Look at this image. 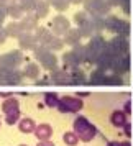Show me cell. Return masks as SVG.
Here are the masks:
<instances>
[{"instance_id":"1","label":"cell","mask_w":133,"mask_h":146,"mask_svg":"<svg viewBox=\"0 0 133 146\" xmlns=\"http://www.w3.org/2000/svg\"><path fill=\"white\" fill-rule=\"evenodd\" d=\"M104 27H105V30L115 33L117 36H123V38L130 36V21L122 20L118 17H113V15L105 17L104 18Z\"/></svg>"},{"instance_id":"2","label":"cell","mask_w":133,"mask_h":146,"mask_svg":"<svg viewBox=\"0 0 133 146\" xmlns=\"http://www.w3.org/2000/svg\"><path fill=\"white\" fill-rule=\"evenodd\" d=\"M74 133L77 135V138H80V141H90L97 135V128L86 117H77L74 120Z\"/></svg>"},{"instance_id":"3","label":"cell","mask_w":133,"mask_h":146,"mask_svg":"<svg viewBox=\"0 0 133 146\" xmlns=\"http://www.w3.org/2000/svg\"><path fill=\"white\" fill-rule=\"evenodd\" d=\"M33 51H35V58L40 61V64L45 67V69L51 71V72L58 69V58H56V54H54L51 49H48L46 46L38 44Z\"/></svg>"},{"instance_id":"4","label":"cell","mask_w":133,"mask_h":146,"mask_svg":"<svg viewBox=\"0 0 133 146\" xmlns=\"http://www.w3.org/2000/svg\"><path fill=\"white\" fill-rule=\"evenodd\" d=\"M105 46H107V41H105V38H104L102 35H94V36H90L89 43L86 44V48H87V62L95 64L97 58L104 53Z\"/></svg>"},{"instance_id":"5","label":"cell","mask_w":133,"mask_h":146,"mask_svg":"<svg viewBox=\"0 0 133 146\" xmlns=\"http://www.w3.org/2000/svg\"><path fill=\"white\" fill-rule=\"evenodd\" d=\"M74 20L77 23V30H79V33L82 38H90L94 36V27H92V15L87 13L86 10H82V12H77V13L74 15Z\"/></svg>"},{"instance_id":"6","label":"cell","mask_w":133,"mask_h":146,"mask_svg":"<svg viewBox=\"0 0 133 146\" xmlns=\"http://www.w3.org/2000/svg\"><path fill=\"white\" fill-rule=\"evenodd\" d=\"M110 5L107 0H86L84 2V10L87 13L94 15V17H102L105 18L108 17V12H110Z\"/></svg>"},{"instance_id":"7","label":"cell","mask_w":133,"mask_h":146,"mask_svg":"<svg viewBox=\"0 0 133 146\" xmlns=\"http://www.w3.org/2000/svg\"><path fill=\"white\" fill-rule=\"evenodd\" d=\"M105 49L110 54H113L115 58L117 56H125V54H130V43H128V38H123V36H115L107 43Z\"/></svg>"},{"instance_id":"8","label":"cell","mask_w":133,"mask_h":146,"mask_svg":"<svg viewBox=\"0 0 133 146\" xmlns=\"http://www.w3.org/2000/svg\"><path fill=\"white\" fill-rule=\"evenodd\" d=\"M23 80V72L18 69L0 67V86H20Z\"/></svg>"},{"instance_id":"9","label":"cell","mask_w":133,"mask_h":146,"mask_svg":"<svg viewBox=\"0 0 133 146\" xmlns=\"http://www.w3.org/2000/svg\"><path fill=\"white\" fill-rule=\"evenodd\" d=\"M82 100L77 99V97H71V95H67V97H63L59 99V105H58V110L63 113H77L79 110H82Z\"/></svg>"},{"instance_id":"10","label":"cell","mask_w":133,"mask_h":146,"mask_svg":"<svg viewBox=\"0 0 133 146\" xmlns=\"http://www.w3.org/2000/svg\"><path fill=\"white\" fill-rule=\"evenodd\" d=\"M21 62H23V54L18 49L8 51L7 54L0 56V67H5V69H18Z\"/></svg>"},{"instance_id":"11","label":"cell","mask_w":133,"mask_h":146,"mask_svg":"<svg viewBox=\"0 0 133 146\" xmlns=\"http://www.w3.org/2000/svg\"><path fill=\"white\" fill-rule=\"evenodd\" d=\"M130 66H132L130 54H125V56H117V58H113V62H112L110 71H112L113 74H118V76H125V74L130 71Z\"/></svg>"},{"instance_id":"12","label":"cell","mask_w":133,"mask_h":146,"mask_svg":"<svg viewBox=\"0 0 133 146\" xmlns=\"http://www.w3.org/2000/svg\"><path fill=\"white\" fill-rule=\"evenodd\" d=\"M49 25H51V30H53V33L56 36H64L71 30V23L64 15H56Z\"/></svg>"},{"instance_id":"13","label":"cell","mask_w":133,"mask_h":146,"mask_svg":"<svg viewBox=\"0 0 133 146\" xmlns=\"http://www.w3.org/2000/svg\"><path fill=\"white\" fill-rule=\"evenodd\" d=\"M49 80L54 86H72L71 82V72H67V69H56L51 72Z\"/></svg>"},{"instance_id":"14","label":"cell","mask_w":133,"mask_h":146,"mask_svg":"<svg viewBox=\"0 0 133 146\" xmlns=\"http://www.w3.org/2000/svg\"><path fill=\"white\" fill-rule=\"evenodd\" d=\"M18 43H20L21 49H35V48L38 46L36 36L31 35L30 31H23V33L18 36Z\"/></svg>"},{"instance_id":"15","label":"cell","mask_w":133,"mask_h":146,"mask_svg":"<svg viewBox=\"0 0 133 146\" xmlns=\"http://www.w3.org/2000/svg\"><path fill=\"white\" fill-rule=\"evenodd\" d=\"M89 84L90 86H107V71L102 69H94L89 76Z\"/></svg>"},{"instance_id":"16","label":"cell","mask_w":133,"mask_h":146,"mask_svg":"<svg viewBox=\"0 0 133 146\" xmlns=\"http://www.w3.org/2000/svg\"><path fill=\"white\" fill-rule=\"evenodd\" d=\"M35 36H36L38 44H41V46H48L56 35H54L51 30H48V28H36V35H35Z\"/></svg>"},{"instance_id":"17","label":"cell","mask_w":133,"mask_h":146,"mask_svg":"<svg viewBox=\"0 0 133 146\" xmlns=\"http://www.w3.org/2000/svg\"><path fill=\"white\" fill-rule=\"evenodd\" d=\"M113 58H115L113 54H110L107 49H104V53H102L99 58H97L95 64H97V67H99V69H102V71H108V69L112 67Z\"/></svg>"},{"instance_id":"18","label":"cell","mask_w":133,"mask_h":146,"mask_svg":"<svg viewBox=\"0 0 133 146\" xmlns=\"http://www.w3.org/2000/svg\"><path fill=\"white\" fill-rule=\"evenodd\" d=\"M63 64H64V67L66 69H77L79 67V64H82L79 59H77V56L72 53V49L71 51H67V53L63 54Z\"/></svg>"},{"instance_id":"19","label":"cell","mask_w":133,"mask_h":146,"mask_svg":"<svg viewBox=\"0 0 133 146\" xmlns=\"http://www.w3.org/2000/svg\"><path fill=\"white\" fill-rule=\"evenodd\" d=\"M71 82H72V86H87L89 84V79H87L86 72L77 67V69H72L71 71Z\"/></svg>"},{"instance_id":"20","label":"cell","mask_w":133,"mask_h":146,"mask_svg":"<svg viewBox=\"0 0 133 146\" xmlns=\"http://www.w3.org/2000/svg\"><path fill=\"white\" fill-rule=\"evenodd\" d=\"M35 135H36V138L40 139V141H48V139L51 138V135H53V128L48 123H41V125L36 126Z\"/></svg>"},{"instance_id":"21","label":"cell","mask_w":133,"mask_h":146,"mask_svg":"<svg viewBox=\"0 0 133 146\" xmlns=\"http://www.w3.org/2000/svg\"><path fill=\"white\" fill-rule=\"evenodd\" d=\"M63 38H64V40H63V41H64V44H69V46L74 48L76 44H79V41H80L82 36H80V33H79V30H77V28H71V30H69Z\"/></svg>"},{"instance_id":"22","label":"cell","mask_w":133,"mask_h":146,"mask_svg":"<svg viewBox=\"0 0 133 146\" xmlns=\"http://www.w3.org/2000/svg\"><path fill=\"white\" fill-rule=\"evenodd\" d=\"M2 110H3L5 115L17 113V112H20V104H18V100L15 99V97H10V99H7L2 104Z\"/></svg>"},{"instance_id":"23","label":"cell","mask_w":133,"mask_h":146,"mask_svg":"<svg viewBox=\"0 0 133 146\" xmlns=\"http://www.w3.org/2000/svg\"><path fill=\"white\" fill-rule=\"evenodd\" d=\"M7 12L13 20H18V18H23V17H25V10L21 8V5L18 2H8Z\"/></svg>"},{"instance_id":"24","label":"cell","mask_w":133,"mask_h":146,"mask_svg":"<svg viewBox=\"0 0 133 146\" xmlns=\"http://www.w3.org/2000/svg\"><path fill=\"white\" fill-rule=\"evenodd\" d=\"M110 123L117 128H123V126L128 123L126 121V113L122 112V110H115V112L110 115Z\"/></svg>"},{"instance_id":"25","label":"cell","mask_w":133,"mask_h":146,"mask_svg":"<svg viewBox=\"0 0 133 146\" xmlns=\"http://www.w3.org/2000/svg\"><path fill=\"white\" fill-rule=\"evenodd\" d=\"M21 27H23L25 31H30V33H31V30H36V28H38V18L31 13L25 15V17L21 18Z\"/></svg>"},{"instance_id":"26","label":"cell","mask_w":133,"mask_h":146,"mask_svg":"<svg viewBox=\"0 0 133 146\" xmlns=\"http://www.w3.org/2000/svg\"><path fill=\"white\" fill-rule=\"evenodd\" d=\"M40 64H36V62H28L25 64V69H23V76H27L30 79H38L40 77Z\"/></svg>"},{"instance_id":"27","label":"cell","mask_w":133,"mask_h":146,"mask_svg":"<svg viewBox=\"0 0 133 146\" xmlns=\"http://www.w3.org/2000/svg\"><path fill=\"white\" fill-rule=\"evenodd\" d=\"M49 3H48V0H38L36 2V7H35V17L36 18H45L49 12Z\"/></svg>"},{"instance_id":"28","label":"cell","mask_w":133,"mask_h":146,"mask_svg":"<svg viewBox=\"0 0 133 146\" xmlns=\"http://www.w3.org/2000/svg\"><path fill=\"white\" fill-rule=\"evenodd\" d=\"M5 30H7L8 36H13V38H18L25 31L23 27H21V21H17V20H13L12 23H8L7 27H5Z\"/></svg>"},{"instance_id":"29","label":"cell","mask_w":133,"mask_h":146,"mask_svg":"<svg viewBox=\"0 0 133 146\" xmlns=\"http://www.w3.org/2000/svg\"><path fill=\"white\" fill-rule=\"evenodd\" d=\"M18 128H20L21 133H35L36 125L31 118H21L20 123H18Z\"/></svg>"},{"instance_id":"30","label":"cell","mask_w":133,"mask_h":146,"mask_svg":"<svg viewBox=\"0 0 133 146\" xmlns=\"http://www.w3.org/2000/svg\"><path fill=\"white\" fill-rule=\"evenodd\" d=\"M72 53L77 56V59L80 61V62H87V48L86 44H76V46L72 48Z\"/></svg>"},{"instance_id":"31","label":"cell","mask_w":133,"mask_h":146,"mask_svg":"<svg viewBox=\"0 0 133 146\" xmlns=\"http://www.w3.org/2000/svg\"><path fill=\"white\" fill-rule=\"evenodd\" d=\"M45 104H46L48 107H51V108H58V105H59V97L56 95L54 92H48L46 95H45Z\"/></svg>"},{"instance_id":"32","label":"cell","mask_w":133,"mask_h":146,"mask_svg":"<svg viewBox=\"0 0 133 146\" xmlns=\"http://www.w3.org/2000/svg\"><path fill=\"white\" fill-rule=\"evenodd\" d=\"M48 3L51 5V7H54L58 12H64V10H67V7H69V0H48Z\"/></svg>"},{"instance_id":"33","label":"cell","mask_w":133,"mask_h":146,"mask_svg":"<svg viewBox=\"0 0 133 146\" xmlns=\"http://www.w3.org/2000/svg\"><path fill=\"white\" fill-rule=\"evenodd\" d=\"M125 82H123V79H122V76H118V74H110V76H107V86H123Z\"/></svg>"},{"instance_id":"34","label":"cell","mask_w":133,"mask_h":146,"mask_svg":"<svg viewBox=\"0 0 133 146\" xmlns=\"http://www.w3.org/2000/svg\"><path fill=\"white\" fill-rule=\"evenodd\" d=\"M63 139H64V143H66L67 146H76L77 143H79V138H77V135H76L74 131H67V133H64Z\"/></svg>"},{"instance_id":"35","label":"cell","mask_w":133,"mask_h":146,"mask_svg":"<svg viewBox=\"0 0 133 146\" xmlns=\"http://www.w3.org/2000/svg\"><path fill=\"white\" fill-rule=\"evenodd\" d=\"M36 2L38 0H18V3L21 5V8L25 10V12H35V7H36Z\"/></svg>"},{"instance_id":"36","label":"cell","mask_w":133,"mask_h":146,"mask_svg":"<svg viewBox=\"0 0 133 146\" xmlns=\"http://www.w3.org/2000/svg\"><path fill=\"white\" fill-rule=\"evenodd\" d=\"M63 46H64V41L61 40L59 36H54L53 40H51V43H49L46 48L48 49H51V51H59Z\"/></svg>"},{"instance_id":"37","label":"cell","mask_w":133,"mask_h":146,"mask_svg":"<svg viewBox=\"0 0 133 146\" xmlns=\"http://www.w3.org/2000/svg\"><path fill=\"white\" fill-rule=\"evenodd\" d=\"M92 27H94V31H97V35H100L102 30H105V27H104V18L102 17H94L92 15Z\"/></svg>"},{"instance_id":"38","label":"cell","mask_w":133,"mask_h":146,"mask_svg":"<svg viewBox=\"0 0 133 146\" xmlns=\"http://www.w3.org/2000/svg\"><path fill=\"white\" fill-rule=\"evenodd\" d=\"M118 7L128 15L132 12V0H118Z\"/></svg>"},{"instance_id":"39","label":"cell","mask_w":133,"mask_h":146,"mask_svg":"<svg viewBox=\"0 0 133 146\" xmlns=\"http://www.w3.org/2000/svg\"><path fill=\"white\" fill-rule=\"evenodd\" d=\"M18 120H20V112L12 113V115H7V117H5V123H7V125H15Z\"/></svg>"},{"instance_id":"40","label":"cell","mask_w":133,"mask_h":146,"mask_svg":"<svg viewBox=\"0 0 133 146\" xmlns=\"http://www.w3.org/2000/svg\"><path fill=\"white\" fill-rule=\"evenodd\" d=\"M107 146H132L130 141H110L107 143Z\"/></svg>"},{"instance_id":"41","label":"cell","mask_w":133,"mask_h":146,"mask_svg":"<svg viewBox=\"0 0 133 146\" xmlns=\"http://www.w3.org/2000/svg\"><path fill=\"white\" fill-rule=\"evenodd\" d=\"M7 15H8L7 7H0V27H2V23L5 21V18H7Z\"/></svg>"},{"instance_id":"42","label":"cell","mask_w":133,"mask_h":146,"mask_svg":"<svg viewBox=\"0 0 133 146\" xmlns=\"http://www.w3.org/2000/svg\"><path fill=\"white\" fill-rule=\"evenodd\" d=\"M7 38H8V33H7V30H5V28H2V27H0V44H3Z\"/></svg>"},{"instance_id":"43","label":"cell","mask_w":133,"mask_h":146,"mask_svg":"<svg viewBox=\"0 0 133 146\" xmlns=\"http://www.w3.org/2000/svg\"><path fill=\"white\" fill-rule=\"evenodd\" d=\"M123 130H125L126 136H132V125H128V123H126V125L123 126Z\"/></svg>"},{"instance_id":"44","label":"cell","mask_w":133,"mask_h":146,"mask_svg":"<svg viewBox=\"0 0 133 146\" xmlns=\"http://www.w3.org/2000/svg\"><path fill=\"white\" fill-rule=\"evenodd\" d=\"M36 146H54V143H51V141H40Z\"/></svg>"},{"instance_id":"45","label":"cell","mask_w":133,"mask_h":146,"mask_svg":"<svg viewBox=\"0 0 133 146\" xmlns=\"http://www.w3.org/2000/svg\"><path fill=\"white\" fill-rule=\"evenodd\" d=\"M110 7H118V0H107Z\"/></svg>"},{"instance_id":"46","label":"cell","mask_w":133,"mask_h":146,"mask_svg":"<svg viewBox=\"0 0 133 146\" xmlns=\"http://www.w3.org/2000/svg\"><path fill=\"white\" fill-rule=\"evenodd\" d=\"M130 104H132V102L128 100V102H126V105H125V113H130V112H132V105H130Z\"/></svg>"},{"instance_id":"47","label":"cell","mask_w":133,"mask_h":146,"mask_svg":"<svg viewBox=\"0 0 133 146\" xmlns=\"http://www.w3.org/2000/svg\"><path fill=\"white\" fill-rule=\"evenodd\" d=\"M51 80H36V86H48Z\"/></svg>"},{"instance_id":"48","label":"cell","mask_w":133,"mask_h":146,"mask_svg":"<svg viewBox=\"0 0 133 146\" xmlns=\"http://www.w3.org/2000/svg\"><path fill=\"white\" fill-rule=\"evenodd\" d=\"M10 0H0V7H7Z\"/></svg>"},{"instance_id":"49","label":"cell","mask_w":133,"mask_h":146,"mask_svg":"<svg viewBox=\"0 0 133 146\" xmlns=\"http://www.w3.org/2000/svg\"><path fill=\"white\" fill-rule=\"evenodd\" d=\"M69 2H71V3H77V5H79V3H84L86 0H69Z\"/></svg>"},{"instance_id":"50","label":"cell","mask_w":133,"mask_h":146,"mask_svg":"<svg viewBox=\"0 0 133 146\" xmlns=\"http://www.w3.org/2000/svg\"><path fill=\"white\" fill-rule=\"evenodd\" d=\"M20 146H27V145H20Z\"/></svg>"}]
</instances>
